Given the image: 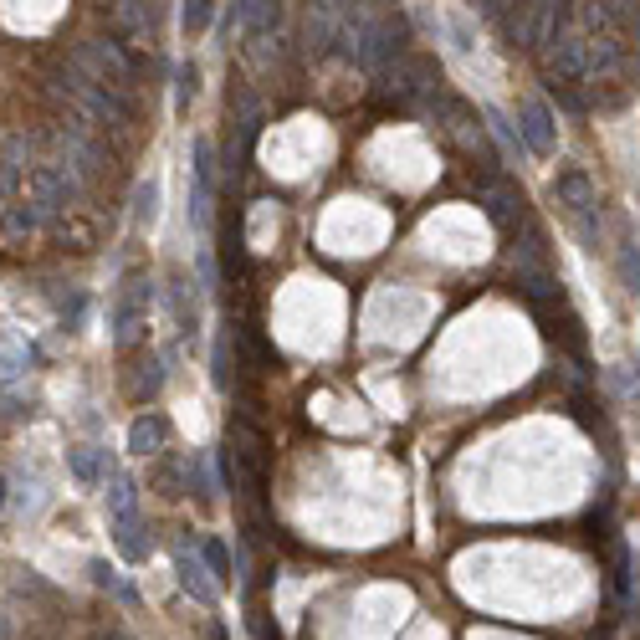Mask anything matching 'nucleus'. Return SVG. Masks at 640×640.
I'll list each match as a JSON object with an SVG mask.
<instances>
[{"label": "nucleus", "mask_w": 640, "mask_h": 640, "mask_svg": "<svg viewBox=\"0 0 640 640\" xmlns=\"http://www.w3.org/2000/svg\"><path fill=\"white\" fill-rule=\"evenodd\" d=\"M518 134H523V149H528V154H548V149H553L559 128H553V113H548L543 98H528V103L518 108Z\"/></svg>", "instance_id": "nucleus-11"}, {"label": "nucleus", "mask_w": 640, "mask_h": 640, "mask_svg": "<svg viewBox=\"0 0 640 640\" xmlns=\"http://www.w3.org/2000/svg\"><path fill=\"white\" fill-rule=\"evenodd\" d=\"M154 282L149 277H128L118 287V303H113V344L118 349H134L139 338L149 333V313H154Z\"/></svg>", "instance_id": "nucleus-3"}, {"label": "nucleus", "mask_w": 640, "mask_h": 640, "mask_svg": "<svg viewBox=\"0 0 640 640\" xmlns=\"http://www.w3.org/2000/svg\"><path fill=\"white\" fill-rule=\"evenodd\" d=\"M553 195H559V205L579 221V231L594 241V210H600V195H594V185H589L584 169H564V175L553 180Z\"/></svg>", "instance_id": "nucleus-5"}, {"label": "nucleus", "mask_w": 640, "mask_h": 640, "mask_svg": "<svg viewBox=\"0 0 640 640\" xmlns=\"http://www.w3.org/2000/svg\"><path fill=\"white\" fill-rule=\"evenodd\" d=\"M108 518L123 523V518H139V482L128 472H113L108 477Z\"/></svg>", "instance_id": "nucleus-15"}, {"label": "nucleus", "mask_w": 640, "mask_h": 640, "mask_svg": "<svg viewBox=\"0 0 640 640\" xmlns=\"http://www.w3.org/2000/svg\"><path fill=\"white\" fill-rule=\"evenodd\" d=\"M210 139H195L190 149V226L205 236L210 231Z\"/></svg>", "instance_id": "nucleus-7"}, {"label": "nucleus", "mask_w": 640, "mask_h": 640, "mask_svg": "<svg viewBox=\"0 0 640 640\" xmlns=\"http://www.w3.org/2000/svg\"><path fill=\"white\" fill-rule=\"evenodd\" d=\"M67 472L82 482V487H108V451H98V446H77V451H67Z\"/></svg>", "instance_id": "nucleus-13"}, {"label": "nucleus", "mask_w": 640, "mask_h": 640, "mask_svg": "<svg viewBox=\"0 0 640 640\" xmlns=\"http://www.w3.org/2000/svg\"><path fill=\"white\" fill-rule=\"evenodd\" d=\"M205 564H210V574H216V579H231V553H226V543L210 538V543H205Z\"/></svg>", "instance_id": "nucleus-24"}, {"label": "nucleus", "mask_w": 640, "mask_h": 640, "mask_svg": "<svg viewBox=\"0 0 640 640\" xmlns=\"http://www.w3.org/2000/svg\"><path fill=\"white\" fill-rule=\"evenodd\" d=\"M169 441V420L164 415H139L134 425H128V451L134 456H159Z\"/></svg>", "instance_id": "nucleus-14"}, {"label": "nucleus", "mask_w": 640, "mask_h": 640, "mask_svg": "<svg viewBox=\"0 0 640 640\" xmlns=\"http://www.w3.org/2000/svg\"><path fill=\"white\" fill-rule=\"evenodd\" d=\"M57 93L72 103L77 123H88V128H128L134 123V93H118L113 82L82 72L72 62L57 72Z\"/></svg>", "instance_id": "nucleus-1"}, {"label": "nucleus", "mask_w": 640, "mask_h": 640, "mask_svg": "<svg viewBox=\"0 0 640 640\" xmlns=\"http://www.w3.org/2000/svg\"><path fill=\"white\" fill-rule=\"evenodd\" d=\"M134 221L139 226H154L159 221V180H144L139 195H134Z\"/></svg>", "instance_id": "nucleus-21"}, {"label": "nucleus", "mask_w": 640, "mask_h": 640, "mask_svg": "<svg viewBox=\"0 0 640 640\" xmlns=\"http://www.w3.org/2000/svg\"><path fill=\"white\" fill-rule=\"evenodd\" d=\"M210 16H216V0H185V11H180V26H185V36H190V41H195V36H205Z\"/></svg>", "instance_id": "nucleus-18"}, {"label": "nucleus", "mask_w": 640, "mask_h": 640, "mask_svg": "<svg viewBox=\"0 0 640 640\" xmlns=\"http://www.w3.org/2000/svg\"><path fill=\"white\" fill-rule=\"evenodd\" d=\"M175 579H180V589L190 594L195 605L216 610V574H210V564L200 559V553H195L185 538L175 543Z\"/></svg>", "instance_id": "nucleus-6"}, {"label": "nucleus", "mask_w": 640, "mask_h": 640, "mask_svg": "<svg viewBox=\"0 0 640 640\" xmlns=\"http://www.w3.org/2000/svg\"><path fill=\"white\" fill-rule=\"evenodd\" d=\"M77 190H82V175L77 169H67L62 159H47V164H31L26 169V200L47 216V226L52 221H62L67 210L77 205Z\"/></svg>", "instance_id": "nucleus-2"}, {"label": "nucleus", "mask_w": 640, "mask_h": 640, "mask_svg": "<svg viewBox=\"0 0 640 640\" xmlns=\"http://www.w3.org/2000/svg\"><path fill=\"white\" fill-rule=\"evenodd\" d=\"M139 369H144V374L134 379V400H154V395L164 390V359H154V354H149Z\"/></svg>", "instance_id": "nucleus-19"}, {"label": "nucleus", "mask_w": 640, "mask_h": 640, "mask_svg": "<svg viewBox=\"0 0 640 640\" xmlns=\"http://www.w3.org/2000/svg\"><path fill=\"white\" fill-rule=\"evenodd\" d=\"M88 574H93V584H98V589L118 594V600H134V589H128V584H123V579H118V574H113L103 559H93V564H88Z\"/></svg>", "instance_id": "nucleus-22"}, {"label": "nucleus", "mask_w": 640, "mask_h": 640, "mask_svg": "<svg viewBox=\"0 0 640 640\" xmlns=\"http://www.w3.org/2000/svg\"><path fill=\"white\" fill-rule=\"evenodd\" d=\"M113 543H118V553L128 564H144L149 559V538H144V528H139V518H123V523H113Z\"/></svg>", "instance_id": "nucleus-16"}, {"label": "nucleus", "mask_w": 640, "mask_h": 640, "mask_svg": "<svg viewBox=\"0 0 640 640\" xmlns=\"http://www.w3.org/2000/svg\"><path fill=\"white\" fill-rule=\"evenodd\" d=\"M210 379H216V390H231V369H226V338H216V369H210Z\"/></svg>", "instance_id": "nucleus-25"}, {"label": "nucleus", "mask_w": 640, "mask_h": 640, "mask_svg": "<svg viewBox=\"0 0 640 640\" xmlns=\"http://www.w3.org/2000/svg\"><path fill=\"white\" fill-rule=\"evenodd\" d=\"M195 93H200V67H195V62H185V67L175 72V113H190Z\"/></svg>", "instance_id": "nucleus-20"}, {"label": "nucleus", "mask_w": 640, "mask_h": 640, "mask_svg": "<svg viewBox=\"0 0 640 640\" xmlns=\"http://www.w3.org/2000/svg\"><path fill=\"white\" fill-rule=\"evenodd\" d=\"M0 507H6V477H0Z\"/></svg>", "instance_id": "nucleus-26"}, {"label": "nucleus", "mask_w": 640, "mask_h": 640, "mask_svg": "<svg viewBox=\"0 0 640 640\" xmlns=\"http://www.w3.org/2000/svg\"><path fill=\"white\" fill-rule=\"evenodd\" d=\"M67 62L82 67V72H93V77H103V82H113L118 93H134V67H128V57L113 47V41H103V36H82L77 47L67 52Z\"/></svg>", "instance_id": "nucleus-4"}, {"label": "nucleus", "mask_w": 640, "mask_h": 640, "mask_svg": "<svg viewBox=\"0 0 640 640\" xmlns=\"http://www.w3.org/2000/svg\"><path fill=\"white\" fill-rule=\"evenodd\" d=\"M57 149H62V164H67V169H77L82 180H93L98 169L108 164V159H103V149H98V139L82 134V123H62V128H57Z\"/></svg>", "instance_id": "nucleus-8"}, {"label": "nucleus", "mask_w": 640, "mask_h": 640, "mask_svg": "<svg viewBox=\"0 0 640 640\" xmlns=\"http://www.w3.org/2000/svg\"><path fill=\"white\" fill-rule=\"evenodd\" d=\"M512 205H523V195H512L507 185H492V190H487V216H492L497 226H512V216H523V210H512Z\"/></svg>", "instance_id": "nucleus-17"}, {"label": "nucleus", "mask_w": 640, "mask_h": 640, "mask_svg": "<svg viewBox=\"0 0 640 640\" xmlns=\"http://www.w3.org/2000/svg\"><path fill=\"white\" fill-rule=\"evenodd\" d=\"M620 282H625L630 292H640V251H635V241L620 246Z\"/></svg>", "instance_id": "nucleus-23"}, {"label": "nucleus", "mask_w": 640, "mask_h": 640, "mask_svg": "<svg viewBox=\"0 0 640 640\" xmlns=\"http://www.w3.org/2000/svg\"><path fill=\"white\" fill-rule=\"evenodd\" d=\"M308 47L318 57L344 47V11H338V0H313L308 6Z\"/></svg>", "instance_id": "nucleus-9"}, {"label": "nucleus", "mask_w": 640, "mask_h": 640, "mask_svg": "<svg viewBox=\"0 0 640 640\" xmlns=\"http://www.w3.org/2000/svg\"><path fill=\"white\" fill-rule=\"evenodd\" d=\"M36 231H47V216H41L26 195H16L6 210H0V236L6 241H21V236H36Z\"/></svg>", "instance_id": "nucleus-12"}, {"label": "nucleus", "mask_w": 640, "mask_h": 640, "mask_svg": "<svg viewBox=\"0 0 640 640\" xmlns=\"http://www.w3.org/2000/svg\"><path fill=\"white\" fill-rule=\"evenodd\" d=\"M113 26L134 41V47H154V0H108Z\"/></svg>", "instance_id": "nucleus-10"}]
</instances>
